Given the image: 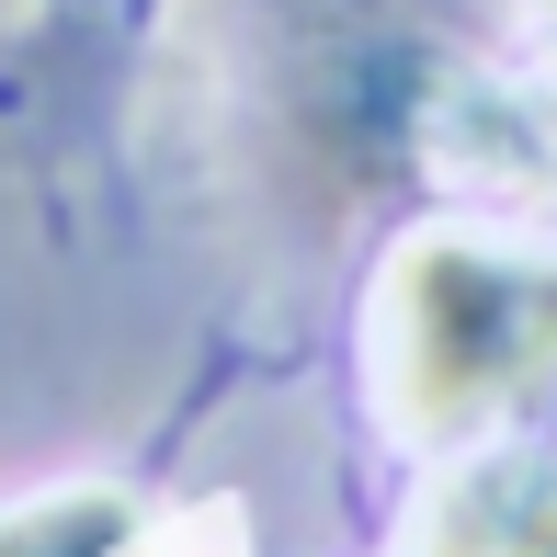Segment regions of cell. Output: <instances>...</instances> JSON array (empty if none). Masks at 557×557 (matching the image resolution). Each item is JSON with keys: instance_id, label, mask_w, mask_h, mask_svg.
Wrapping results in <instances>:
<instances>
[{"instance_id": "3", "label": "cell", "mask_w": 557, "mask_h": 557, "mask_svg": "<svg viewBox=\"0 0 557 557\" xmlns=\"http://www.w3.org/2000/svg\"><path fill=\"white\" fill-rule=\"evenodd\" d=\"M0 557H160V546L114 490H69V500H35V512L0 523Z\"/></svg>"}, {"instance_id": "2", "label": "cell", "mask_w": 557, "mask_h": 557, "mask_svg": "<svg viewBox=\"0 0 557 557\" xmlns=\"http://www.w3.org/2000/svg\"><path fill=\"white\" fill-rule=\"evenodd\" d=\"M444 557H557V467H478Z\"/></svg>"}, {"instance_id": "1", "label": "cell", "mask_w": 557, "mask_h": 557, "mask_svg": "<svg viewBox=\"0 0 557 557\" xmlns=\"http://www.w3.org/2000/svg\"><path fill=\"white\" fill-rule=\"evenodd\" d=\"M387 364L421 433H455V421L523 398L535 375H557V262L421 239L387 285Z\"/></svg>"}]
</instances>
